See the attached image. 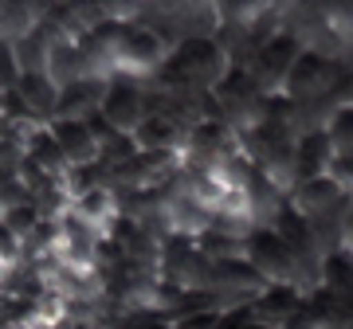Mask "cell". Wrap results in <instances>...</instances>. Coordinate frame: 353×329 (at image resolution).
<instances>
[{"label": "cell", "mask_w": 353, "mask_h": 329, "mask_svg": "<svg viewBox=\"0 0 353 329\" xmlns=\"http://www.w3.org/2000/svg\"><path fill=\"white\" fill-rule=\"evenodd\" d=\"M99 118L114 134L122 138H134L141 129V122L150 118V90L141 87V78H126V75H114L106 83V94H102Z\"/></svg>", "instance_id": "277c9868"}, {"label": "cell", "mask_w": 353, "mask_h": 329, "mask_svg": "<svg viewBox=\"0 0 353 329\" xmlns=\"http://www.w3.org/2000/svg\"><path fill=\"white\" fill-rule=\"evenodd\" d=\"M338 106H353V71L345 75V83H341V90H338Z\"/></svg>", "instance_id": "4fadbf2b"}, {"label": "cell", "mask_w": 353, "mask_h": 329, "mask_svg": "<svg viewBox=\"0 0 353 329\" xmlns=\"http://www.w3.org/2000/svg\"><path fill=\"white\" fill-rule=\"evenodd\" d=\"M67 215H71L75 224H83L99 243H110L118 224H122V196H118L114 184L94 180L90 189H83L75 200L67 204Z\"/></svg>", "instance_id": "5b68a950"}, {"label": "cell", "mask_w": 353, "mask_h": 329, "mask_svg": "<svg viewBox=\"0 0 353 329\" xmlns=\"http://www.w3.org/2000/svg\"><path fill=\"white\" fill-rule=\"evenodd\" d=\"M16 270H20V263H8V259H0V290H8V286H12Z\"/></svg>", "instance_id": "7c38bea8"}, {"label": "cell", "mask_w": 353, "mask_h": 329, "mask_svg": "<svg viewBox=\"0 0 353 329\" xmlns=\"http://www.w3.org/2000/svg\"><path fill=\"white\" fill-rule=\"evenodd\" d=\"M338 251L345 255V259H353V204L345 208V215H341V231H338Z\"/></svg>", "instance_id": "8fae6325"}, {"label": "cell", "mask_w": 353, "mask_h": 329, "mask_svg": "<svg viewBox=\"0 0 353 329\" xmlns=\"http://www.w3.org/2000/svg\"><path fill=\"white\" fill-rule=\"evenodd\" d=\"M330 177L338 180V189L353 200V157H334V164H330Z\"/></svg>", "instance_id": "30bf717a"}, {"label": "cell", "mask_w": 353, "mask_h": 329, "mask_svg": "<svg viewBox=\"0 0 353 329\" xmlns=\"http://www.w3.org/2000/svg\"><path fill=\"white\" fill-rule=\"evenodd\" d=\"M267 286L271 282L255 270L248 259H224V263H212V279H208V290H204V298L220 310V314H228V310H236V306H243V310H252L259 298L267 294Z\"/></svg>", "instance_id": "3957f363"}, {"label": "cell", "mask_w": 353, "mask_h": 329, "mask_svg": "<svg viewBox=\"0 0 353 329\" xmlns=\"http://www.w3.org/2000/svg\"><path fill=\"white\" fill-rule=\"evenodd\" d=\"M243 259H248L271 286H294V255H290L287 240H283L275 228H255L252 235H248ZM294 290H299V286H294Z\"/></svg>", "instance_id": "8992f818"}, {"label": "cell", "mask_w": 353, "mask_h": 329, "mask_svg": "<svg viewBox=\"0 0 353 329\" xmlns=\"http://www.w3.org/2000/svg\"><path fill=\"white\" fill-rule=\"evenodd\" d=\"M0 329H36V326H32L28 317H12V321H4V326H0Z\"/></svg>", "instance_id": "5bb4252c"}, {"label": "cell", "mask_w": 353, "mask_h": 329, "mask_svg": "<svg viewBox=\"0 0 353 329\" xmlns=\"http://www.w3.org/2000/svg\"><path fill=\"white\" fill-rule=\"evenodd\" d=\"M303 306H306L303 290H294V286H267V294L248 314H252V321L259 329H287L294 317L303 314Z\"/></svg>", "instance_id": "ba28073f"}, {"label": "cell", "mask_w": 353, "mask_h": 329, "mask_svg": "<svg viewBox=\"0 0 353 329\" xmlns=\"http://www.w3.org/2000/svg\"><path fill=\"white\" fill-rule=\"evenodd\" d=\"M326 138L334 145V157H353V106H338L330 114Z\"/></svg>", "instance_id": "9c48e42d"}, {"label": "cell", "mask_w": 353, "mask_h": 329, "mask_svg": "<svg viewBox=\"0 0 353 329\" xmlns=\"http://www.w3.org/2000/svg\"><path fill=\"white\" fill-rule=\"evenodd\" d=\"M169 39L145 20H122L114 32V75L126 78H150L169 59Z\"/></svg>", "instance_id": "7a4b0ae2"}, {"label": "cell", "mask_w": 353, "mask_h": 329, "mask_svg": "<svg viewBox=\"0 0 353 329\" xmlns=\"http://www.w3.org/2000/svg\"><path fill=\"white\" fill-rule=\"evenodd\" d=\"M51 138H55V145H59V153L67 157V164L71 169H94L102 157V138L99 129H94V122H79V118H55V122H48Z\"/></svg>", "instance_id": "52a82bcc"}, {"label": "cell", "mask_w": 353, "mask_h": 329, "mask_svg": "<svg viewBox=\"0 0 353 329\" xmlns=\"http://www.w3.org/2000/svg\"><path fill=\"white\" fill-rule=\"evenodd\" d=\"M232 67L236 59L216 36H189L176 39L165 67L153 78L161 83V90H173V94H212Z\"/></svg>", "instance_id": "6da1fadb"}]
</instances>
